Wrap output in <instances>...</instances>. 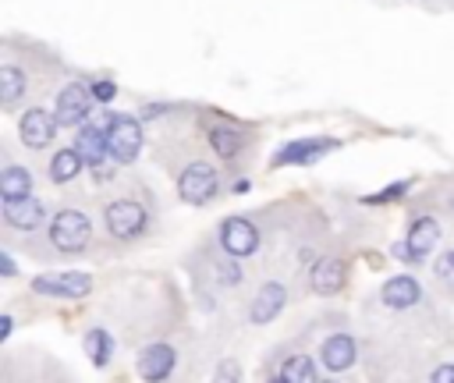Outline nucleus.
<instances>
[{
  "mask_svg": "<svg viewBox=\"0 0 454 383\" xmlns=\"http://www.w3.org/2000/svg\"><path fill=\"white\" fill-rule=\"evenodd\" d=\"M89 238H92V223H89V216L78 213V209H64V213H57L53 223H50V241H53L60 252H82V248L89 245Z\"/></svg>",
  "mask_w": 454,
  "mask_h": 383,
  "instance_id": "obj_1",
  "label": "nucleus"
},
{
  "mask_svg": "<svg viewBox=\"0 0 454 383\" xmlns=\"http://www.w3.org/2000/svg\"><path fill=\"white\" fill-rule=\"evenodd\" d=\"M106 145H110V156L117 163H131L138 156V149H142V128H138V121L128 117V113H114L106 121Z\"/></svg>",
  "mask_w": 454,
  "mask_h": 383,
  "instance_id": "obj_2",
  "label": "nucleus"
},
{
  "mask_svg": "<svg viewBox=\"0 0 454 383\" xmlns=\"http://www.w3.org/2000/svg\"><path fill=\"white\" fill-rule=\"evenodd\" d=\"M177 192L188 206H206L216 195V174L209 163H192L184 167V174L177 177Z\"/></svg>",
  "mask_w": 454,
  "mask_h": 383,
  "instance_id": "obj_3",
  "label": "nucleus"
},
{
  "mask_svg": "<svg viewBox=\"0 0 454 383\" xmlns=\"http://www.w3.org/2000/svg\"><path fill=\"white\" fill-rule=\"evenodd\" d=\"M106 227H110L114 238L131 241V238H138V234L145 231V209H142L138 202H131V199L110 202V206H106Z\"/></svg>",
  "mask_w": 454,
  "mask_h": 383,
  "instance_id": "obj_4",
  "label": "nucleus"
},
{
  "mask_svg": "<svg viewBox=\"0 0 454 383\" xmlns=\"http://www.w3.org/2000/svg\"><path fill=\"white\" fill-rule=\"evenodd\" d=\"M32 287L53 298H85L92 291V277L89 273H46V277H35Z\"/></svg>",
  "mask_w": 454,
  "mask_h": 383,
  "instance_id": "obj_5",
  "label": "nucleus"
},
{
  "mask_svg": "<svg viewBox=\"0 0 454 383\" xmlns=\"http://www.w3.org/2000/svg\"><path fill=\"white\" fill-rule=\"evenodd\" d=\"M220 245H223V252L227 255H252L255 248H259V231L245 220V216H231V220H223V227H220Z\"/></svg>",
  "mask_w": 454,
  "mask_h": 383,
  "instance_id": "obj_6",
  "label": "nucleus"
},
{
  "mask_svg": "<svg viewBox=\"0 0 454 383\" xmlns=\"http://www.w3.org/2000/svg\"><path fill=\"white\" fill-rule=\"evenodd\" d=\"M89 106H92V89L74 82V85L60 89V96H57V121L60 124H82L89 117Z\"/></svg>",
  "mask_w": 454,
  "mask_h": 383,
  "instance_id": "obj_7",
  "label": "nucleus"
},
{
  "mask_svg": "<svg viewBox=\"0 0 454 383\" xmlns=\"http://www.w3.org/2000/svg\"><path fill=\"white\" fill-rule=\"evenodd\" d=\"M57 113H46V110H28L25 117H21V142L28 145V149H43V145H50L53 142V135H57Z\"/></svg>",
  "mask_w": 454,
  "mask_h": 383,
  "instance_id": "obj_8",
  "label": "nucleus"
},
{
  "mask_svg": "<svg viewBox=\"0 0 454 383\" xmlns=\"http://www.w3.org/2000/svg\"><path fill=\"white\" fill-rule=\"evenodd\" d=\"M74 149L82 152V160L89 167H99L106 156H110V145H106V124H82L78 138H74Z\"/></svg>",
  "mask_w": 454,
  "mask_h": 383,
  "instance_id": "obj_9",
  "label": "nucleus"
},
{
  "mask_svg": "<svg viewBox=\"0 0 454 383\" xmlns=\"http://www.w3.org/2000/svg\"><path fill=\"white\" fill-rule=\"evenodd\" d=\"M4 220L14 231H35L43 223V206L32 195H25V199H4Z\"/></svg>",
  "mask_w": 454,
  "mask_h": 383,
  "instance_id": "obj_10",
  "label": "nucleus"
},
{
  "mask_svg": "<svg viewBox=\"0 0 454 383\" xmlns=\"http://www.w3.org/2000/svg\"><path fill=\"white\" fill-rule=\"evenodd\" d=\"M337 142L333 138H298V142H287L284 149H277V156H273V163L280 167V163H312L319 152H326V149H333Z\"/></svg>",
  "mask_w": 454,
  "mask_h": 383,
  "instance_id": "obj_11",
  "label": "nucleus"
},
{
  "mask_svg": "<svg viewBox=\"0 0 454 383\" xmlns=\"http://www.w3.org/2000/svg\"><path fill=\"white\" fill-rule=\"evenodd\" d=\"M174 348L170 344H149V348H142V355H138V372L145 376V379H163L170 369H174Z\"/></svg>",
  "mask_w": 454,
  "mask_h": 383,
  "instance_id": "obj_12",
  "label": "nucleus"
},
{
  "mask_svg": "<svg viewBox=\"0 0 454 383\" xmlns=\"http://www.w3.org/2000/svg\"><path fill=\"white\" fill-rule=\"evenodd\" d=\"M319 358H323V365L333 369V372H337V369H348V365L355 362V340H351L348 333H333V337H326Z\"/></svg>",
  "mask_w": 454,
  "mask_h": 383,
  "instance_id": "obj_13",
  "label": "nucleus"
},
{
  "mask_svg": "<svg viewBox=\"0 0 454 383\" xmlns=\"http://www.w3.org/2000/svg\"><path fill=\"white\" fill-rule=\"evenodd\" d=\"M380 294H383V301H387L390 309H411V305L419 301V284L401 273V277H390Z\"/></svg>",
  "mask_w": 454,
  "mask_h": 383,
  "instance_id": "obj_14",
  "label": "nucleus"
},
{
  "mask_svg": "<svg viewBox=\"0 0 454 383\" xmlns=\"http://www.w3.org/2000/svg\"><path fill=\"white\" fill-rule=\"evenodd\" d=\"M287 301V291L280 284H262V291L255 294V305H252V323H270Z\"/></svg>",
  "mask_w": 454,
  "mask_h": 383,
  "instance_id": "obj_15",
  "label": "nucleus"
},
{
  "mask_svg": "<svg viewBox=\"0 0 454 383\" xmlns=\"http://www.w3.org/2000/svg\"><path fill=\"white\" fill-rule=\"evenodd\" d=\"M340 287H344V262H340V259H323V262H316V270H312V291L333 294V291H340Z\"/></svg>",
  "mask_w": 454,
  "mask_h": 383,
  "instance_id": "obj_16",
  "label": "nucleus"
},
{
  "mask_svg": "<svg viewBox=\"0 0 454 383\" xmlns=\"http://www.w3.org/2000/svg\"><path fill=\"white\" fill-rule=\"evenodd\" d=\"M436 238H440V227H436V220H429V216H422V220H415L411 223V231H408V245H411V252H415V259H422L433 245H436Z\"/></svg>",
  "mask_w": 454,
  "mask_h": 383,
  "instance_id": "obj_17",
  "label": "nucleus"
},
{
  "mask_svg": "<svg viewBox=\"0 0 454 383\" xmlns=\"http://www.w3.org/2000/svg\"><path fill=\"white\" fill-rule=\"evenodd\" d=\"M32 192V174L21 167H4L0 174V195L4 199H25Z\"/></svg>",
  "mask_w": 454,
  "mask_h": 383,
  "instance_id": "obj_18",
  "label": "nucleus"
},
{
  "mask_svg": "<svg viewBox=\"0 0 454 383\" xmlns=\"http://www.w3.org/2000/svg\"><path fill=\"white\" fill-rule=\"evenodd\" d=\"M21 92H25V74L18 71V67H4L0 71V103L11 110V106H18V99H21Z\"/></svg>",
  "mask_w": 454,
  "mask_h": 383,
  "instance_id": "obj_19",
  "label": "nucleus"
},
{
  "mask_svg": "<svg viewBox=\"0 0 454 383\" xmlns=\"http://www.w3.org/2000/svg\"><path fill=\"white\" fill-rule=\"evenodd\" d=\"M82 163H85V160H82L78 149H60V152L50 160V177H53V181H71V177L82 170Z\"/></svg>",
  "mask_w": 454,
  "mask_h": 383,
  "instance_id": "obj_20",
  "label": "nucleus"
},
{
  "mask_svg": "<svg viewBox=\"0 0 454 383\" xmlns=\"http://www.w3.org/2000/svg\"><path fill=\"white\" fill-rule=\"evenodd\" d=\"M85 351H89L92 365H106L110 355H114V337L106 330H89L85 333Z\"/></svg>",
  "mask_w": 454,
  "mask_h": 383,
  "instance_id": "obj_21",
  "label": "nucleus"
},
{
  "mask_svg": "<svg viewBox=\"0 0 454 383\" xmlns=\"http://www.w3.org/2000/svg\"><path fill=\"white\" fill-rule=\"evenodd\" d=\"M280 379H287V383H312L316 379V362L309 355H294V358L284 362Z\"/></svg>",
  "mask_w": 454,
  "mask_h": 383,
  "instance_id": "obj_22",
  "label": "nucleus"
},
{
  "mask_svg": "<svg viewBox=\"0 0 454 383\" xmlns=\"http://www.w3.org/2000/svg\"><path fill=\"white\" fill-rule=\"evenodd\" d=\"M209 142H213V149H216L220 156H227V160H231V156L241 149V135H238L234 128H227V124L213 128V131H209Z\"/></svg>",
  "mask_w": 454,
  "mask_h": 383,
  "instance_id": "obj_23",
  "label": "nucleus"
},
{
  "mask_svg": "<svg viewBox=\"0 0 454 383\" xmlns=\"http://www.w3.org/2000/svg\"><path fill=\"white\" fill-rule=\"evenodd\" d=\"M404 188H408V181H397V184H387V192H380V195H369L365 202H390V199H401V195H404Z\"/></svg>",
  "mask_w": 454,
  "mask_h": 383,
  "instance_id": "obj_24",
  "label": "nucleus"
},
{
  "mask_svg": "<svg viewBox=\"0 0 454 383\" xmlns=\"http://www.w3.org/2000/svg\"><path fill=\"white\" fill-rule=\"evenodd\" d=\"M92 96H96L99 103H110V99L117 96V89H114V82H96V85H92Z\"/></svg>",
  "mask_w": 454,
  "mask_h": 383,
  "instance_id": "obj_25",
  "label": "nucleus"
},
{
  "mask_svg": "<svg viewBox=\"0 0 454 383\" xmlns=\"http://www.w3.org/2000/svg\"><path fill=\"white\" fill-rule=\"evenodd\" d=\"M436 273H440V277H454V252H443V255L436 259Z\"/></svg>",
  "mask_w": 454,
  "mask_h": 383,
  "instance_id": "obj_26",
  "label": "nucleus"
},
{
  "mask_svg": "<svg viewBox=\"0 0 454 383\" xmlns=\"http://www.w3.org/2000/svg\"><path fill=\"white\" fill-rule=\"evenodd\" d=\"M390 252H394V259H401V262H415V252H411V245H408V241H397Z\"/></svg>",
  "mask_w": 454,
  "mask_h": 383,
  "instance_id": "obj_27",
  "label": "nucleus"
},
{
  "mask_svg": "<svg viewBox=\"0 0 454 383\" xmlns=\"http://www.w3.org/2000/svg\"><path fill=\"white\" fill-rule=\"evenodd\" d=\"M220 280L223 284H238L241 280V270L238 266H220Z\"/></svg>",
  "mask_w": 454,
  "mask_h": 383,
  "instance_id": "obj_28",
  "label": "nucleus"
},
{
  "mask_svg": "<svg viewBox=\"0 0 454 383\" xmlns=\"http://www.w3.org/2000/svg\"><path fill=\"white\" fill-rule=\"evenodd\" d=\"M433 379H436V383H450V379H454V365H440V369L433 372Z\"/></svg>",
  "mask_w": 454,
  "mask_h": 383,
  "instance_id": "obj_29",
  "label": "nucleus"
},
{
  "mask_svg": "<svg viewBox=\"0 0 454 383\" xmlns=\"http://www.w3.org/2000/svg\"><path fill=\"white\" fill-rule=\"evenodd\" d=\"M0 270H4V277H14V262H11V255H0Z\"/></svg>",
  "mask_w": 454,
  "mask_h": 383,
  "instance_id": "obj_30",
  "label": "nucleus"
},
{
  "mask_svg": "<svg viewBox=\"0 0 454 383\" xmlns=\"http://www.w3.org/2000/svg\"><path fill=\"white\" fill-rule=\"evenodd\" d=\"M216 376H220V379H238V369H234V365H220Z\"/></svg>",
  "mask_w": 454,
  "mask_h": 383,
  "instance_id": "obj_31",
  "label": "nucleus"
},
{
  "mask_svg": "<svg viewBox=\"0 0 454 383\" xmlns=\"http://www.w3.org/2000/svg\"><path fill=\"white\" fill-rule=\"evenodd\" d=\"M11 333V316H0V337H7Z\"/></svg>",
  "mask_w": 454,
  "mask_h": 383,
  "instance_id": "obj_32",
  "label": "nucleus"
}]
</instances>
